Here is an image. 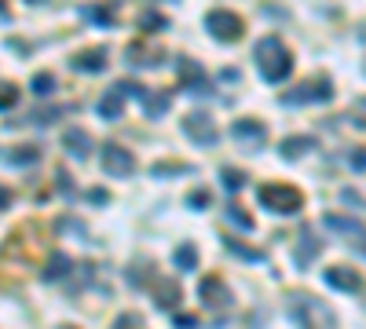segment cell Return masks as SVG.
Masks as SVG:
<instances>
[{"mask_svg": "<svg viewBox=\"0 0 366 329\" xmlns=\"http://www.w3.org/2000/svg\"><path fill=\"white\" fill-rule=\"evenodd\" d=\"M224 246H227L234 256H242V260H253V263H261V260H264V253H261V249H249V246H242L239 238H227Z\"/></svg>", "mask_w": 366, "mask_h": 329, "instance_id": "603a6c76", "label": "cell"}, {"mask_svg": "<svg viewBox=\"0 0 366 329\" xmlns=\"http://www.w3.org/2000/svg\"><path fill=\"white\" fill-rule=\"evenodd\" d=\"M209 202H212L209 190H190V194H187V205H190V209H209Z\"/></svg>", "mask_w": 366, "mask_h": 329, "instance_id": "f1b7e54d", "label": "cell"}, {"mask_svg": "<svg viewBox=\"0 0 366 329\" xmlns=\"http://www.w3.org/2000/svg\"><path fill=\"white\" fill-rule=\"evenodd\" d=\"M352 121H355V125H362V128H366V96H362V99H355V103H352Z\"/></svg>", "mask_w": 366, "mask_h": 329, "instance_id": "4dcf8cb0", "label": "cell"}, {"mask_svg": "<svg viewBox=\"0 0 366 329\" xmlns=\"http://www.w3.org/2000/svg\"><path fill=\"white\" fill-rule=\"evenodd\" d=\"M55 187H59V190H62V194H67V197H70V194H74V183H70V175H67V172H62V168H59V172H55Z\"/></svg>", "mask_w": 366, "mask_h": 329, "instance_id": "d6a6232c", "label": "cell"}, {"mask_svg": "<svg viewBox=\"0 0 366 329\" xmlns=\"http://www.w3.org/2000/svg\"><path fill=\"white\" fill-rule=\"evenodd\" d=\"M256 197H261L264 209H271L278 216H293V212H300V205H304L300 190H293L290 183H264L261 190H256Z\"/></svg>", "mask_w": 366, "mask_h": 329, "instance_id": "3957f363", "label": "cell"}, {"mask_svg": "<svg viewBox=\"0 0 366 329\" xmlns=\"http://www.w3.org/2000/svg\"><path fill=\"white\" fill-rule=\"evenodd\" d=\"M205 30L220 44H231V40L242 37V18L227 8H212V11H205Z\"/></svg>", "mask_w": 366, "mask_h": 329, "instance_id": "277c9868", "label": "cell"}, {"mask_svg": "<svg viewBox=\"0 0 366 329\" xmlns=\"http://www.w3.org/2000/svg\"><path fill=\"white\" fill-rule=\"evenodd\" d=\"M62 146H67L74 158H88L92 154V136L84 128H67L62 132Z\"/></svg>", "mask_w": 366, "mask_h": 329, "instance_id": "9a60e30c", "label": "cell"}, {"mask_svg": "<svg viewBox=\"0 0 366 329\" xmlns=\"http://www.w3.org/2000/svg\"><path fill=\"white\" fill-rule=\"evenodd\" d=\"M293 241H297V246H293V263H297V267H308V263L322 253V238H315L311 227H300V234Z\"/></svg>", "mask_w": 366, "mask_h": 329, "instance_id": "30bf717a", "label": "cell"}, {"mask_svg": "<svg viewBox=\"0 0 366 329\" xmlns=\"http://www.w3.org/2000/svg\"><path fill=\"white\" fill-rule=\"evenodd\" d=\"M172 263H176L180 271H195V267H198V249H195V241H180L176 253H172Z\"/></svg>", "mask_w": 366, "mask_h": 329, "instance_id": "ffe728a7", "label": "cell"}, {"mask_svg": "<svg viewBox=\"0 0 366 329\" xmlns=\"http://www.w3.org/2000/svg\"><path fill=\"white\" fill-rule=\"evenodd\" d=\"M15 103H18L15 84H4V88H0V110H8V106H15Z\"/></svg>", "mask_w": 366, "mask_h": 329, "instance_id": "f546056e", "label": "cell"}, {"mask_svg": "<svg viewBox=\"0 0 366 329\" xmlns=\"http://www.w3.org/2000/svg\"><path fill=\"white\" fill-rule=\"evenodd\" d=\"M286 307L300 329H337V315L330 311V304H322L311 293H290Z\"/></svg>", "mask_w": 366, "mask_h": 329, "instance_id": "7a4b0ae2", "label": "cell"}, {"mask_svg": "<svg viewBox=\"0 0 366 329\" xmlns=\"http://www.w3.org/2000/svg\"><path fill=\"white\" fill-rule=\"evenodd\" d=\"M198 293H202V304L212 307V311H227L231 307V293H227V285L220 278H205L198 285Z\"/></svg>", "mask_w": 366, "mask_h": 329, "instance_id": "7c38bea8", "label": "cell"}, {"mask_svg": "<svg viewBox=\"0 0 366 329\" xmlns=\"http://www.w3.org/2000/svg\"><path fill=\"white\" fill-rule=\"evenodd\" d=\"M74 70H77V74H103V70H106V48L77 52V55H74Z\"/></svg>", "mask_w": 366, "mask_h": 329, "instance_id": "5bb4252c", "label": "cell"}, {"mask_svg": "<svg viewBox=\"0 0 366 329\" xmlns=\"http://www.w3.org/2000/svg\"><path fill=\"white\" fill-rule=\"evenodd\" d=\"M220 180H224V190H242L246 175H242L239 168H224V172H220Z\"/></svg>", "mask_w": 366, "mask_h": 329, "instance_id": "484cf974", "label": "cell"}, {"mask_svg": "<svg viewBox=\"0 0 366 329\" xmlns=\"http://www.w3.org/2000/svg\"><path fill=\"white\" fill-rule=\"evenodd\" d=\"M220 81H234V84H239V70H224Z\"/></svg>", "mask_w": 366, "mask_h": 329, "instance_id": "ab89813d", "label": "cell"}, {"mask_svg": "<svg viewBox=\"0 0 366 329\" xmlns=\"http://www.w3.org/2000/svg\"><path fill=\"white\" fill-rule=\"evenodd\" d=\"M8 205H11V194H8L4 187H0V209H8Z\"/></svg>", "mask_w": 366, "mask_h": 329, "instance_id": "f35d334b", "label": "cell"}, {"mask_svg": "<svg viewBox=\"0 0 366 329\" xmlns=\"http://www.w3.org/2000/svg\"><path fill=\"white\" fill-rule=\"evenodd\" d=\"M322 227H330V231H341L344 238H352V241H355L359 249L366 246V227L359 224V219H352V216H341V212H330V216H322Z\"/></svg>", "mask_w": 366, "mask_h": 329, "instance_id": "8fae6325", "label": "cell"}, {"mask_svg": "<svg viewBox=\"0 0 366 329\" xmlns=\"http://www.w3.org/2000/svg\"><path fill=\"white\" fill-rule=\"evenodd\" d=\"M322 282H326L330 289H341V293H359V289H362V278H359V271H352V267H326Z\"/></svg>", "mask_w": 366, "mask_h": 329, "instance_id": "4fadbf2b", "label": "cell"}, {"mask_svg": "<svg viewBox=\"0 0 366 329\" xmlns=\"http://www.w3.org/2000/svg\"><path fill=\"white\" fill-rule=\"evenodd\" d=\"M139 26H143V30H147V26H158V30H161V26H165V18H161L158 11H143V18H139Z\"/></svg>", "mask_w": 366, "mask_h": 329, "instance_id": "1f68e13d", "label": "cell"}, {"mask_svg": "<svg viewBox=\"0 0 366 329\" xmlns=\"http://www.w3.org/2000/svg\"><path fill=\"white\" fill-rule=\"evenodd\" d=\"M282 158L286 161H293V158H300L304 150H315V136H290V139H282Z\"/></svg>", "mask_w": 366, "mask_h": 329, "instance_id": "44dd1931", "label": "cell"}, {"mask_svg": "<svg viewBox=\"0 0 366 329\" xmlns=\"http://www.w3.org/2000/svg\"><path fill=\"white\" fill-rule=\"evenodd\" d=\"M81 15L84 18H88V22H96V26H110V22H114V11L110 8H81Z\"/></svg>", "mask_w": 366, "mask_h": 329, "instance_id": "cb8c5ba5", "label": "cell"}, {"mask_svg": "<svg viewBox=\"0 0 366 329\" xmlns=\"http://www.w3.org/2000/svg\"><path fill=\"white\" fill-rule=\"evenodd\" d=\"M165 172H190V168L187 165H172V161L168 165H154V175H165Z\"/></svg>", "mask_w": 366, "mask_h": 329, "instance_id": "8d00e7d4", "label": "cell"}, {"mask_svg": "<svg viewBox=\"0 0 366 329\" xmlns=\"http://www.w3.org/2000/svg\"><path fill=\"white\" fill-rule=\"evenodd\" d=\"M37 158H40L37 146H11V150H4V161L8 165H33Z\"/></svg>", "mask_w": 366, "mask_h": 329, "instance_id": "7402d4cb", "label": "cell"}, {"mask_svg": "<svg viewBox=\"0 0 366 329\" xmlns=\"http://www.w3.org/2000/svg\"><path fill=\"white\" fill-rule=\"evenodd\" d=\"M136 322H139V315L128 311V315H121V318H118V325H114V329H136Z\"/></svg>", "mask_w": 366, "mask_h": 329, "instance_id": "d590c367", "label": "cell"}, {"mask_svg": "<svg viewBox=\"0 0 366 329\" xmlns=\"http://www.w3.org/2000/svg\"><path fill=\"white\" fill-rule=\"evenodd\" d=\"M88 197H92L96 205H106V190H99V187H96V190H88Z\"/></svg>", "mask_w": 366, "mask_h": 329, "instance_id": "74e56055", "label": "cell"}, {"mask_svg": "<svg viewBox=\"0 0 366 329\" xmlns=\"http://www.w3.org/2000/svg\"><path fill=\"white\" fill-rule=\"evenodd\" d=\"M231 139L239 143L242 150H261L264 143H268V128H264V121H256V117H242V121H234L231 125Z\"/></svg>", "mask_w": 366, "mask_h": 329, "instance_id": "8992f818", "label": "cell"}, {"mask_svg": "<svg viewBox=\"0 0 366 329\" xmlns=\"http://www.w3.org/2000/svg\"><path fill=\"white\" fill-rule=\"evenodd\" d=\"M180 125H183V132H187V136L195 139L198 146H217V143H220V132H217V125H212L209 114H187Z\"/></svg>", "mask_w": 366, "mask_h": 329, "instance_id": "ba28073f", "label": "cell"}, {"mask_svg": "<svg viewBox=\"0 0 366 329\" xmlns=\"http://www.w3.org/2000/svg\"><path fill=\"white\" fill-rule=\"evenodd\" d=\"M348 165H352L355 172H366V150H352V154H348Z\"/></svg>", "mask_w": 366, "mask_h": 329, "instance_id": "836d02e7", "label": "cell"}, {"mask_svg": "<svg viewBox=\"0 0 366 329\" xmlns=\"http://www.w3.org/2000/svg\"><path fill=\"white\" fill-rule=\"evenodd\" d=\"M256 70H261L264 81L278 84V81H286L293 74V55L290 48L282 44V37H264L261 44H256Z\"/></svg>", "mask_w": 366, "mask_h": 329, "instance_id": "6da1fadb", "label": "cell"}, {"mask_svg": "<svg viewBox=\"0 0 366 329\" xmlns=\"http://www.w3.org/2000/svg\"><path fill=\"white\" fill-rule=\"evenodd\" d=\"M224 216H227V224H234L239 231H253V216H246V212H242L239 205H231V209H227Z\"/></svg>", "mask_w": 366, "mask_h": 329, "instance_id": "d4e9b609", "label": "cell"}, {"mask_svg": "<svg viewBox=\"0 0 366 329\" xmlns=\"http://www.w3.org/2000/svg\"><path fill=\"white\" fill-rule=\"evenodd\" d=\"M103 168H106V175H132L136 172V158L125 146L110 143V146H103Z\"/></svg>", "mask_w": 366, "mask_h": 329, "instance_id": "9c48e42d", "label": "cell"}, {"mask_svg": "<svg viewBox=\"0 0 366 329\" xmlns=\"http://www.w3.org/2000/svg\"><path fill=\"white\" fill-rule=\"evenodd\" d=\"M125 114V92L114 84L110 92H106L103 99H99V117H106V121H118Z\"/></svg>", "mask_w": 366, "mask_h": 329, "instance_id": "2e32d148", "label": "cell"}, {"mask_svg": "<svg viewBox=\"0 0 366 329\" xmlns=\"http://www.w3.org/2000/svg\"><path fill=\"white\" fill-rule=\"evenodd\" d=\"M0 18H8V11H4V8H0Z\"/></svg>", "mask_w": 366, "mask_h": 329, "instance_id": "60d3db41", "label": "cell"}, {"mask_svg": "<svg viewBox=\"0 0 366 329\" xmlns=\"http://www.w3.org/2000/svg\"><path fill=\"white\" fill-rule=\"evenodd\" d=\"M59 329H77V325H59Z\"/></svg>", "mask_w": 366, "mask_h": 329, "instance_id": "b9f144b4", "label": "cell"}, {"mask_svg": "<svg viewBox=\"0 0 366 329\" xmlns=\"http://www.w3.org/2000/svg\"><path fill=\"white\" fill-rule=\"evenodd\" d=\"M168 106H172V92H161V88H154V92L143 96V114H147V117H165Z\"/></svg>", "mask_w": 366, "mask_h": 329, "instance_id": "e0dca14e", "label": "cell"}, {"mask_svg": "<svg viewBox=\"0 0 366 329\" xmlns=\"http://www.w3.org/2000/svg\"><path fill=\"white\" fill-rule=\"evenodd\" d=\"M154 293H158V304L161 307H180V285L176 282H172V278H158L154 282Z\"/></svg>", "mask_w": 366, "mask_h": 329, "instance_id": "d6986e66", "label": "cell"}, {"mask_svg": "<svg viewBox=\"0 0 366 329\" xmlns=\"http://www.w3.org/2000/svg\"><path fill=\"white\" fill-rule=\"evenodd\" d=\"M59 114H62V106H45V110H33L30 121H33V125H52Z\"/></svg>", "mask_w": 366, "mask_h": 329, "instance_id": "83f0119b", "label": "cell"}, {"mask_svg": "<svg viewBox=\"0 0 366 329\" xmlns=\"http://www.w3.org/2000/svg\"><path fill=\"white\" fill-rule=\"evenodd\" d=\"M176 77H180V84H183L187 96H209V92H212V84L205 81L202 66H198L195 59H176Z\"/></svg>", "mask_w": 366, "mask_h": 329, "instance_id": "52a82bcc", "label": "cell"}, {"mask_svg": "<svg viewBox=\"0 0 366 329\" xmlns=\"http://www.w3.org/2000/svg\"><path fill=\"white\" fill-rule=\"evenodd\" d=\"M333 96V84L326 77H315V81H304V84H297L293 92L282 96V106H304V103H330Z\"/></svg>", "mask_w": 366, "mask_h": 329, "instance_id": "5b68a950", "label": "cell"}, {"mask_svg": "<svg viewBox=\"0 0 366 329\" xmlns=\"http://www.w3.org/2000/svg\"><path fill=\"white\" fill-rule=\"evenodd\" d=\"M30 88H33L37 96H52V92H55V77H52V74H37Z\"/></svg>", "mask_w": 366, "mask_h": 329, "instance_id": "4316f807", "label": "cell"}, {"mask_svg": "<svg viewBox=\"0 0 366 329\" xmlns=\"http://www.w3.org/2000/svg\"><path fill=\"white\" fill-rule=\"evenodd\" d=\"M74 271V263L67 253H52L48 256V267H45V282H59V278H67Z\"/></svg>", "mask_w": 366, "mask_h": 329, "instance_id": "ac0fdd59", "label": "cell"}, {"mask_svg": "<svg viewBox=\"0 0 366 329\" xmlns=\"http://www.w3.org/2000/svg\"><path fill=\"white\" fill-rule=\"evenodd\" d=\"M172 322H176V329H198V318H195V315H176Z\"/></svg>", "mask_w": 366, "mask_h": 329, "instance_id": "e575fe53", "label": "cell"}]
</instances>
